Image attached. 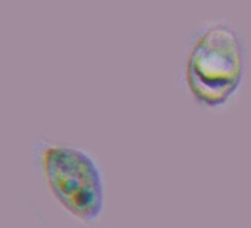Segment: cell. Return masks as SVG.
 <instances>
[{
    "instance_id": "cell-1",
    "label": "cell",
    "mask_w": 251,
    "mask_h": 228,
    "mask_svg": "<svg viewBox=\"0 0 251 228\" xmlns=\"http://www.w3.org/2000/svg\"><path fill=\"white\" fill-rule=\"evenodd\" d=\"M248 73V48L241 30L225 18L201 21L191 33L180 68L189 99L210 113L230 110Z\"/></svg>"
},
{
    "instance_id": "cell-2",
    "label": "cell",
    "mask_w": 251,
    "mask_h": 228,
    "mask_svg": "<svg viewBox=\"0 0 251 228\" xmlns=\"http://www.w3.org/2000/svg\"><path fill=\"white\" fill-rule=\"evenodd\" d=\"M33 162L59 207L80 224H95L103 213L106 191L98 160L84 148L37 138Z\"/></svg>"
}]
</instances>
